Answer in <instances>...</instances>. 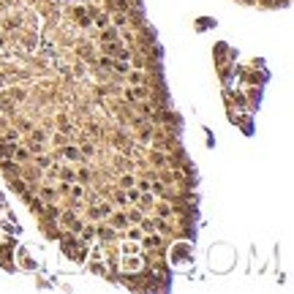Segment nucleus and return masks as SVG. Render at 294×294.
I'll list each match as a JSON object with an SVG mask.
<instances>
[{"mask_svg": "<svg viewBox=\"0 0 294 294\" xmlns=\"http://www.w3.org/2000/svg\"><path fill=\"white\" fill-rule=\"evenodd\" d=\"M96 11H98L96 6H74L71 8V14H74L79 28H93V14H96Z\"/></svg>", "mask_w": 294, "mask_h": 294, "instance_id": "obj_1", "label": "nucleus"}, {"mask_svg": "<svg viewBox=\"0 0 294 294\" xmlns=\"http://www.w3.org/2000/svg\"><path fill=\"white\" fill-rule=\"evenodd\" d=\"M57 156L63 158V161H71V164H82L85 158H82V153H79V144H74V142H66V144H60V153ZM55 156V158H57Z\"/></svg>", "mask_w": 294, "mask_h": 294, "instance_id": "obj_2", "label": "nucleus"}, {"mask_svg": "<svg viewBox=\"0 0 294 294\" xmlns=\"http://www.w3.org/2000/svg\"><path fill=\"white\" fill-rule=\"evenodd\" d=\"M142 248H153V251H161V248L169 242V237H164V234H158V232H147V234H142Z\"/></svg>", "mask_w": 294, "mask_h": 294, "instance_id": "obj_3", "label": "nucleus"}, {"mask_svg": "<svg viewBox=\"0 0 294 294\" xmlns=\"http://www.w3.org/2000/svg\"><path fill=\"white\" fill-rule=\"evenodd\" d=\"M117 237H120V232H117L115 226H109V224H96V240H98V242H115Z\"/></svg>", "mask_w": 294, "mask_h": 294, "instance_id": "obj_4", "label": "nucleus"}, {"mask_svg": "<svg viewBox=\"0 0 294 294\" xmlns=\"http://www.w3.org/2000/svg\"><path fill=\"white\" fill-rule=\"evenodd\" d=\"M0 172L6 177H17V174H22V164H17L14 158H0Z\"/></svg>", "mask_w": 294, "mask_h": 294, "instance_id": "obj_5", "label": "nucleus"}, {"mask_svg": "<svg viewBox=\"0 0 294 294\" xmlns=\"http://www.w3.org/2000/svg\"><path fill=\"white\" fill-rule=\"evenodd\" d=\"M125 79H128V85L134 87V85H147V79H150V74L144 69H131L128 74H125Z\"/></svg>", "mask_w": 294, "mask_h": 294, "instance_id": "obj_6", "label": "nucleus"}, {"mask_svg": "<svg viewBox=\"0 0 294 294\" xmlns=\"http://www.w3.org/2000/svg\"><path fill=\"white\" fill-rule=\"evenodd\" d=\"M106 224H109V226H115V229H125V226H128V218H125V210L115 207V210H112V215L106 218Z\"/></svg>", "mask_w": 294, "mask_h": 294, "instance_id": "obj_7", "label": "nucleus"}, {"mask_svg": "<svg viewBox=\"0 0 294 294\" xmlns=\"http://www.w3.org/2000/svg\"><path fill=\"white\" fill-rule=\"evenodd\" d=\"M76 144H79V153H82V158H85V161H87V158H93V156L98 153L96 142H93V139H87V137H82Z\"/></svg>", "mask_w": 294, "mask_h": 294, "instance_id": "obj_8", "label": "nucleus"}, {"mask_svg": "<svg viewBox=\"0 0 294 294\" xmlns=\"http://www.w3.org/2000/svg\"><path fill=\"white\" fill-rule=\"evenodd\" d=\"M35 193L44 199V205H49V202H55V199L60 196V193H57V185H38Z\"/></svg>", "mask_w": 294, "mask_h": 294, "instance_id": "obj_9", "label": "nucleus"}, {"mask_svg": "<svg viewBox=\"0 0 294 294\" xmlns=\"http://www.w3.org/2000/svg\"><path fill=\"white\" fill-rule=\"evenodd\" d=\"M156 137V125L147 120V123H142L139 125V137H137V142H142V144H150V139Z\"/></svg>", "mask_w": 294, "mask_h": 294, "instance_id": "obj_10", "label": "nucleus"}, {"mask_svg": "<svg viewBox=\"0 0 294 294\" xmlns=\"http://www.w3.org/2000/svg\"><path fill=\"white\" fill-rule=\"evenodd\" d=\"M11 158H14L17 164H30V153H28V147L25 144H14V150H11Z\"/></svg>", "mask_w": 294, "mask_h": 294, "instance_id": "obj_11", "label": "nucleus"}, {"mask_svg": "<svg viewBox=\"0 0 294 294\" xmlns=\"http://www.w3.org/2000/svg\"><path fill=\"white\" fill-rule=\"evenodd\" d=\"M57 131H60V134H66V137L71 139V137L76 134V125L71 123V120H69L66 115H60V117H57Z\"/></svg>", "mask_w": 294, "mask_h": 294, "instance_id": "obj_12", "label": "nucleus"}, {"mask_svg": "<svg viewBox=\"0 0 294 294\" xmlns=\"http://www.w3.org/2000/svg\"><path fill=\"white\" fill-rule=\"evenodd\" d=\"M109 196H112V202H115V207H120V210L128 207V196H125L123 188H109Z\"/></svg>", "mask_w": 294, "mask_h": 294, "instance_id": "obj_13", "label": "nucleus"}, {"mask_svg": "<svg viewBox=\"0 0 294 294\" xmlns=\"http://www.w3.org/2000/svg\"><path fill=\"white\" fill-rule=\"evenodd\" d=\"M85 134H90L93 139H104V137H106V131H104L96 120H85Z\"/></svg>", "mask_w": 294, "mask_h": 294, "instance_id": "obj_14", "label": "nucleus"}, {"mask_svg": "<svg viewBox=\"0 0 294 294\" xmlns=\"http://www.w3.org/2000/svg\"><path fill=\"white\" fill-rule=\"evenodd\" d=\"M144 215H147V212H142V210H139L137 205H128V207H125V218H128V226H131V224L137 226L139 221L144 218Z\"/></svg>", "mask_w": 294, "mask_h": 294, "instance_id": "obj_15", "label": "nucleus"}, {"mask_svg": "<svg viewBox=\"0 0 294 294\" xmlns=\"http://www.w3.org/2000/svg\"><path fill=\"white\" fill-rule=\"evenodd\" d=\"M117 38H120V30H117L115 25H106V28L98 33V44L101 41H117Z\"/></svg>", "mask_w": 294, "mask_h": 294, "instance_id": "obj_16", "label": "nucleus"}, {"mask_svg": "<svg viewBox=\"0 0 294 294\" xmlns=\"http://www.w3.org/2000/svg\"><path fill=\"white\" fill-rule=\"evenodd\" d=\"M6 96L11 98V101L19 106V104H25V98H28V90H19V87H6Z\"/></svg>", "mask_w": 294, "mask_h": 294, "instance_id": "obj_17", "label": "nucleus"}, {"mask_svg": "<svg viewBox=\"0 0 294 294\" xmlns=\"http://www.w3.org/2000/svg\"><path fill=\"white\" fill-rule=\"evenodd\" d=\"M93 25H96L98 30H104L106 25H112V17H109V11H96V14H93Z\"/></svg>", "mask_w": 294, "mask_h": 294, "instance_id": "obj_18", "label": "nucleus"}, {"mask_svg": "<svg viewBox=\"0 0 294 294\" xmlns=\"http://www.w3.org/2000/svg\"><path fill=\"white\" fill-rule=\"evenodd\" d=\"M22 44H25L28 52H35V47H38V33H35V30H28V33L22 35Z\"/></svg>", "mask_w": 294, "mask_h": 294, "instance_id": "obj_19", "label": "nucleus"}, {"mask_svg": "<svg viewBox=\"0 0 294 294\" xmlns=\"http://www.w3.org/2000/svg\"><path fill=\"white\" fill-rule=\"evenodd\" d=\"M30 161L35 164V169H38V172H44L49 164H52V161H55V158H52V156H44V153H38V156H33Z\"/></svg>", "mask_w": 294, "mask_h": 294, "instance_id": "obj_20", "label": "nucleus"}, {"mask_svg": "<svg viewBox=\"0 0 294 294\" xmlns=\"http://www.w3.org/2000/svg\"><path fill=\"white\" fill-rule=\"evenodd\" d=\"M128 71H131V63H128V60H112V74L125 76Z\"/></svg>", "mask_w": 294, "mask_h": 294, "instance_id": "obj_21", "label": "nucleus"}, {"mask_svg": "<svg viewBox=\"0 0 294 294\" xmlns=\"http://www.w3.org/2000/svg\"><path fill=\"white\" fill-rule=\"evenodd\" d=\"M57 180H63V183H76V172L71 169V166L60 164V177H57Z\"/></svg>", "mask_w": 294, "mask_h": 294, "instance_id": "obj_22", "label": "nucleus"}, {"mask_svg": "<svg viewBox=\"0 0 294 294\" xmlns=\"http://www.w3.org/2000/svg\"><path fill=\"white\" fill-rule=\"evenodd\" d=\"M28 139H30V142H41V144H47V142H49V134H47V131H41V128H33V131L28 134Z\"/></svg>", "mask_w": 294, "mask_h": 294, "instance_id": "obj_23", "label": "nucleus"}, {"mask_svg": "<svg viewBox=\"0 0 294 294\" xmlns=\"http://www.w3.org/2000/svg\"><path fill=\"white\" fill-rule=\"evenodd\" d=\"M90 180H93L90 166H79V169H76V183H90Z\"/></svg>", "mask_w": 294, "mask_h": 294, "instance_id": "obj_24", "label": "nucleus"}, {"mask_svg": "<svg viewBox=\"0 0 294 294\" xmlns=\"http://www.w3.org/2000/svg\"><path fill=\"white\" fill-rule=\"evenodd\" d=\"M137 226H139V229H142L144 234H147V232H156V218H150V215H144V218L139 221Z\"/></svg>", "mask_w": 294, "mask_h": 294, "instance_id": "obj_25", "label": "nucleus"}, {"mask_svg": "<svg viewBox=\"0 0 294 294\" xmlns=\"http://www.w3.org/2000/svg\"><path fill=\"white\" fill-rule=\"evenodd\" d=\"M131 185H137V177H134L131 172L120 174V180H117V188H131Z\"/></svg>", "mask_w": 294, "mask_h": 294, "instance_id": "obj_26", "label": "nucleus"}, {"mask_svg": "<svg viewBox=\"0 0 294 294\" xmlns=\"http://www.w3.org/2000/svg\"><path fill=\"white\" fill-rule=\"evenodd\" d=\"M3 139H6V142H22V134L17 128H3Z\"/></svg>", "mask_w": 294, "mask_h": 294, "instance_id": "obj_27", "label": "nucleus"}, {"mask_svg": "<svg viewBox=\"0 0 294 294\" xmlns=\"http://www.w3.org/2000/svg\"><path fill=\"white\" fill-rule=\"evenodd\" d=\"M66 196H71V199H85V188H82V185H76V183H71Z\"/></svg>", "mask_w": 294, "mask_h": 294, "instance_id": "obj_28", "label": "nucleus"}, {"mask_svg": "<svg viewBox=\"0 0 294 294\" xmlns=\"http://www.w3.org/2000/svg\"><path fill=\"white\" fill-rule=\"evenodd\" d=\"M33 128H35L33 120H25V117H22V120H17V131H19V134H30Z\"/></svg>", "mask_w": 294, "mask_h": 294, "instance_id": "obj_29", "label": "nucleus"}, {"mask_svg": "<svg viewBox=\"0 0 294 294\" xmlns=\"http://www.w3.org/2000/svg\"><path fill=\"white\" fill-rule=\"evenodd\" d=\"M123 191H125V196H128V205H137L139 193H142V191L137 188V185H131V188H123Z\"/></svg>", "mask_w": 294, "mask_h": 294, "instance_id": "obj_30", "label": "nucleus"}, {"mask_svg": "<svg viewBox=\"0 0 294 294\" xmlns=\"http://www.w3.org/2000/svg\"><path fill=\"white\" fill-rule=\"evenodd\" d=\"M25 147H28L30 156H38V153H44V147H47V144H41V142H30V139H28V144H25Z\"/></svg>", "mask_w": 294, "mask_h": 294, "instance_id": "obj_31", "label": "nucleus"}, {"mask_svg": "<svg viewBox=\"0 0 294 294\" xmlns=\"http://www.w3.org/2000/svg\"><path fill=\"white\" fill-rule=\"evenodd\" d=\"M142 229H139V226H134V229H128V232H125V240H134V242H139V240H142Z\"/></svg>", "mask_w": 294, "mask_h": 294, "instance_id": "obj_32", "label": "nucleus"}, {"mask_svg": "<svg viewBox=\"0 0 294 294\" xmlns=\"http://www.w3.org/2000/svg\"><path fill=\"white\" fill-rule=\"evenodd\" d=\"M120 253H123V256H131V253H139V245L134 242V240H128V242L123 245V251H120Z\"/></svg>", "mask_w": 294, "mask_h": 294, "instance_id": "obj_33", "label": "nucleus"}, {"mask_svg": "<svg viewBox=\"0 0 294 294\" xmlns=\"http://www.w3.org/2000/svg\"><path fill=\"white\" fill-rule=\"evenodd\" d=\"M3 28H6V30H17V28H22V19L11 17V19H6V22H3Z\"/></svg>", "mask_w": 294, "mask_h": 294, "instance_id": "obj_34", "label": "nucleus"}, {"mask_svg": "<svg viewBox=\"0 0 294 294\" xmlns=\"http://www.w3.org/2000/svg\"><path fill=\"white\" fill-rule=\"evenodd\" d=\"M232 98L240 104V106H245V96H242V93H232Z\"/></svg>", "mask_w": 294, "mask_h": 294, "instance_id": "obj_35", "label": "nucleus"}, {"mask_svg": "<svg viewBox=\"0 0 294 294\" xmlns=\"http://www.w3.org/2000/svg\"><path fill=\"white\" fill-rule=\"evenodd\" d=\"M3 60H6V55H0V69H3Z\"/></svg>", "mask_w": 294, "mask_h": 294, "instance_id": "obj_36", "label": "nucleus"}, {"mask_svg": "<svg viewBox=\"0 0 294 294\" xmlns=\"http://www.w3.org/2000/svg\"><path fill=\"white\" fill-rule=\"evenodd\" d=\"M242 3H251V6H253V3H256V0H242Z\"/></svg>", "mask_w": 294, "mask_h": 294, "instance_id": "obj_37", "label": "nucleus"}]
</instances>
